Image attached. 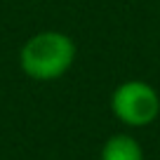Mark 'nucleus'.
I'll list each match as a JSON object with an SVG mask.
<instances>
[{"label":"nucleus","mask_w":160,"mask_h":160,"mask_svg":"<svg viewBox=\"0 0 160 160\" xmlns=\"http://www.w3.org/2000/svg\"><path fill=\"white\" fill-rule=\"evenodd\" d=\"M78 57L73 38L64 31H38L19 50V68L24 75L38 82L59 80L71 71Z\"/></svg>","instance_id":"obj_1"},{"label":"nucleus","mask_w":160,"mask_h":160,"mask_svg":"<svg viewBox=\"0 0 160 160\" xmlns=\"http://www.w3.org/2000/svg\"><path fill=\"white\" fill-rule=\"evenodd\" d=\"M111 113L125 127H148L160 115V94L146 80H125L111 92Z\"/></svg>","instance_id":"obj_2"},{"label":"nucleus","mask_w":160,"mask_h":160,"mask_svg":"<svg viewBox=\"0 0 160 160\" xmlns=\"http://www.w3.org/2000/svg\"><path fill=\"white\" fill-rule=\"evenodd\" d=\"M99 160H144V148L137 141V137L127 132H118L104 141Z\"/></svg>","instance_id":"obj_3"}]
</instances>
